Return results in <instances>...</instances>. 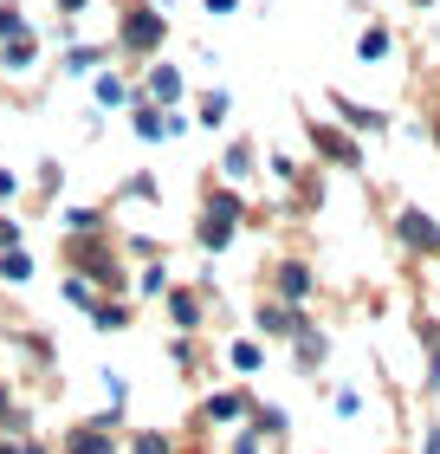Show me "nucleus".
<instances>
[{"label": "nucleus", "mask_w": 440, "mask_h": 454, "mask_svg": "<svg viewBox=\"0 0 440 454\" xmlns=\"http://www.w3.org/2000/svg\"><path fill=\"white\" fill-rule=\"evenodd\" d=\"M234 227H240V195L214 189V195H207V215H201V227H195V234H201V247H207V254H220V247L234 240Z\"/></svg>", "instance_id": "1"}, {"label": "nucleus", "mask_w": 440, "mask_h": 454, "mask_svg": "<svg viewBox=\"0 0 440 454\" xmlns=\"http://www.w3.org/2000/svg\"><path fill=\"white\" fill-rule=\"evenodd\" d=\"M395 240H402L408 254H440V221H428L421 208H402L395 215Z\"/></svg>", "instance_id": "2"}, {"label": "nucleus", "mask_w": 440, "mask_h": 454, "mask_svg": "<svg viewBox=\"0 0 440 454\" xmlns=\"http://www.w3.org/2000/svg\"><path fill=\"white\" fill-rule=\"evenodd\" d=\"M311 143H318V156H324V162H337V169H356V162H363V150H356V137H350V130L311 123Z\"/></svg>", "instance_id": "3"}, {"label": "nucleus", "mask_w": 440, "mask_h": 454, "mask_svg": "<svg viewBox=\"0 0 440 454\" xmlns=\"http://www.w3.org/2000/svg\"><path fill=\"white\" fill-rule=\"evenodd\" d=\"M272 279H279V299H285V305H305V299H311V286H318L305 260H279V273H272Z\"/></svg>", "instance_id": "4"}, {"label": "nucleus", "mask_w": 440, "mask_h": 454, "mask_svg": "<svg viewBox=\"0 0 440 454\" xmlns=\"http://www.w3.org/2000/svg\"><path fill=\"white\" fill-rule=\"evenodd\" d=\"M298 325H305V312H298V305H285V299L259 305V332H266V338H291Z\"/></svg>", "instance_id": "5"}, {"label": "nucleus", "mask_w": 440, "mask_h": 454, "mask_svg": "<svg viewBox=\"0 0 440 454\" xmlns=\"http://www.w3.org/2000/svg\"><path fill=\"white\" fill-rule=\"evenodd\" d=\"M156 39H162V13H130L123 20V46L130 52H156Z\"/></svg>", "instance_id": "6"}, {"label": "nucleus", "mask_w": 440, "mask_h": 454, "mask_svg": "<svg viewBox=\"0 0 440 454\" xmlns=\"http://www.w3.org/2000/svg\"><path fill=\"white\" fill-rule=\"evenodd\" d=\"M253 416V396L246 389H220V396H207V422H246Z\"/></svg>", "instance_id": "7"}, {"label": "nucleus", "mask_w": 440, "mask_h": 454, "mask_svg": "<svg viewBox=\"0 0 440 454\" xmlns=\"http://www.w3.org/2000/svg\"><path fill=\"white\" fill-rule=\"evenodd\" d=\"M337 117L350 123V130H369V137H375V130H389V117H382V111L356 105V98H344V91H337Z\"/></svg>", "instance_id": "8"}, {"label": "nucleus", "mask_w": 440, "mask_h": 454, "mask_svg": "<svg viewBox=\"0 0 440 454\" xmlns=\"http://www.w3.org/2000/svg\"><path fill=\"white\" fill-rule=\"evenodd\" d=\"M291 338H298V370H318V364L330 357V338H324V332H311V318H305Z\"/></svg>", "instance_id": "9"}, {"label": "nucleus", "mask_w": 440, "mask_h": 454, "mask_svg": "<svg viewBox=\"0 0 440 454\" xmlns=\"http://www.w3.org/2000/svg\"><path fill=\"white\" fill-rule=\"evenodd\" d=\"M414 332H421V344H428V377H421V389H428V396H440V325L421 318Z\"/></svg>", "instance_id": "10"}, {"label": "nucleus", "mask_w": 440, "mask_h": 454, "mask_svg": "<svg viewBox=\"0 0 440 454\" xmlns=\"http://www.w3.org/2000/svg\"><path fill=\"white\" fill-rule=\"evenodd\" d=\"M389 27H363V39H356V59H363V66H375V59H389Z\"/></svg>", "instance_id": "11"}, {"label": "nucleus", "mask_w": 440, "mask_h": 454, "mask_svg": "<svg viewBox=\"0 0 440 454\" xmlns=\"http://www.w3.org/2000/svg\"><path fill=\"white\" fill-rule=\"evenodd\" d=\"M150 98H156V105H175V98H181V72L175 66H156L150 72Z\"/></svg>", "instance_id": "12"}, {"label": "nucleus", "mask_w": 440, "mask_h": 454, "mask_svg": "<svg viewBox=\"0 0 440 454\" xmlns=\"http://www.w3.org/2000/svg\"><path fill=\"white\" fill-rule=\"evenodd\" d=\"M227 364H234V370H240V377H253V370L266 364V350H259L253 338H234V350H227Z\"/></svg>", "instance_id": "13"}, {"label": "nucleus", "mask_w": 440, "mask_h": 454, "mask_svg": "<svg viewBox=\"0 0 440 454\" xmlns=\"http://www.w3.org/2000/svg\"><path fill=\"white\" fill-rule=\"evenodd\" d=\"M66 454H111V442H104V428L91 422V428H72V442H66Z\"/></svg>", "instance_id": "14"}, {"label": "nucleus", "mask_w": 440, "mask_h": 454, "mask_svg": "<svg viewBox=\"0 0 440 454\" xmlns=\"http://www.w3.org/2000/svg\"><path fill=\"white\" fill-rule=\"evenodd\" d=\"M0 279H7V286H27V279H33V260H27V254H7V260H0Z\"/></svg>", "instance_id": "15"}, {"label": "nucleus", "mask_w": 440, "mask_h": 454, "mask_svg": "<svg viewBox=\"0 0 440 454\" xmlns=\"http://www.w3.org/2000/svg\"><path fill=\"white\" fill-rule=\"evenodd\" d=\"M169 312H175V325H201V299H195V293H175Z\"/></svg>", "instance_id": "16"}, {"label": "nucleus", "mask_w": 440, "mask_h": 454, "mask_svg": "<svg viewBox=\"0 0 440 454\" xmlns=\"http://www.w3.org/2000/svg\"><path fill=\"white\" fill-rule=\"evenodd\" d=\"M253 169V143H234V150H227V176H246Z\"/></svg>", "instance_id": "17"}, {"label": "nucleus", "mask_w": 440, "mask_h": 454, "mask_svg": "<svg viewBox=\"0 0 440 454\" xmlns=\"http://www.w3.org/2000/svg\"><path fill=\"white\" fill-rule=\"evenodd\" d=\"M201 117H207V123H227V91H207V98H201Z\"/></svg>", "instance_id": "18"}, {"label": "nucleus", "mask_w": 440, "mask_h": 454, "mask_svg": "<svg viewBox=\"0 0 440 454\" xmlns=\"http://www.w3.org/2000/svg\"><path fill=\"white\" fill-rule=\"evenodd\" d=\"M337 416H363V396H356V389H337Z\"/></svg>", "instance_id": "19"}, {"label": "nucleus", "mask_w": 440, "mask_h": 454, "mask_svg": "<svg viewBox=\"0 0 440 454\" xmlns=\"http://www.w3.org/2000/svg\"><path fill=\"white\" fill-rule=\"evenodd\" d=\"M13 33H19V13H13V7H0V39H13Z\"/></svg>", "instance_id": "20"}, {"label": "nucleus", "mask_w": 440, "mask_h": 454, "mask_svg": "<svg viewBox=\"0 0 440 454\" xmlns=\"http://www.w3.org/2000/svg\"><path fill=\"white\" fill-rule=\"evenodd\" d=\"M136 454H169V442H162V435H143V442H136Z\"/></svg>", "instance_id": "21"}, {"label": "nucleus", "mask_w": 440, "mask_h": 454, "mask_svg": "<svg viewBox=\"0 0 440 454\" xmlns=\"http://www.w3.org/2000/svg\"><path fill=\"white\" fill-rule=\"evenodd\" d=\"M234 454H259V435H253V428H246V435L234 442Z\"/></svg>", "instance_id": "22"}, {"label": "nucleus", "mask_w": 440, "mask_h": 454, "mask_svg": "<svg viewBox=\"0 0 440 454\" xmlns=\"http://www.w3.org/2000/svg\"><path fill=\"white\" fill-rule=\"evenodd\" d=\"M240 7V0H207V13H234Z\"/></svg>", "instance_id": "23"}, {"label": "nucleus", "mask_w": 440, "mask_h": 454, "mask_svg": "<svg viewBox=\"0 0 440 454\" xmlns=\"http://www.w3.org/2000/svg\"><path fill=\"white\" fill-rule=\"evenodd\" d=\"M421 454H440V428H428V442H421Z\"/></svg>", "instance_id": "24"}, {"label": "nucleus", "mask_w": 440, "mask_h": 454, "mask_svg": "<svg viewBox=\"0 0 440 454\" xmlns=\"http://www.w3.org/2000/svg\"><path fill=\"white\" fill-rule=\"evenodd\" d=\"M0 195H13V176H7V169H0Z\"/></svg>", "instance_id": "25"}, {"label": "nucleus", "mask_w": 440, "mask_h": 454, "mask_svg": "<svg viewBox=\"0 0 440 454\" xmlns=\"http://www.w3.org/2000/svg\"><path fill=\"white\" fill-rule=\"evenodd\" d=\"M58 7H66V13H78V7H85V0H58Z\"/></svg>", "instance_id": "26"}, {"label": "nucleus", "mask_w": 440, "mask_h": 454, "mask_svg": "<svg viewBox=\"0 0 440 454\" xmlns=\"http://www.w3.org/2000/svg\"><path fill=\"white\" fill-rule=\"evenodd\" d=\"M0 454H27V448H0Z\"/></svg>", "instance_id": "27"}, {"label": "nucleus", "mask_w": 440, "mask_h": 454, "mask_svg": "<svg viewBox=\"0 0 440 454\" xmlns=\"http://www.w3.org/2000/svg\"><path fill=\"white\" fill-rule=\"evenodd\" d=\"M434 143H440V117H434Z\"/></svg>", "instance_id": "28"}, {"label": "nucleus", "mask_w": 440, "mask_h": 454, "mask_svg": "<svg viewBox=\"0 0 440 454\" xmlns=\"http://www.w3.org/2000/svg\"><path fill=\"white\" fill-rule=\"evenodd\" d=\"M414 7H434V0H414Z\"/></svg>", "instance_id": "29"}]
</instances>
